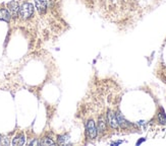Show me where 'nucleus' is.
I'll return each mask as SVG.
<instances>
[{
    "instance_id": "obj_8",
    "label": "nucleus",
    "mask_w": 166,
    "mask_h": 146,
    "mask_svg": "<svg viewBox=\"0 0 166 146\" xmlns=\"http://www.w3.org/2000/svg\"><path fill=\"white\" fill-rule=\"evenodd\" d=\"M116 118H117V122H118V125L122 128H127L128 127V123L125 119L124 118V116L121 115L120 112H117L116 113Z\"/></svg>"
},
{
    "instance_id": "obj_3",
    "label": "nucleus",
    "mask_w": 166,
    "mask_h": 146,
    "mask_svg": "<svg viewBox=\"0 0 166 146\" xmlns=\"http://www.w3.org/2000/svg\"><path fill=\"white\" fill-rule=\"evenodd\" d=\"M107 122L110 125V127L116 129V128L119 127L118 122H117V118H116V114H114L112 111H108L107 112Z\"/></svg>"
},
{
    "instance_id": "obj_7",
    "label": "nucleus",
    "mask_w": 166,
    "mask_h": 146,
    "mask_svg": "<svg viewBox=\"0 0 166 146\" xmlns=\"http://www.w3.org/2000/svg\"><path fill=\"white\" fill-rule=\"evenodd\" d=\"M10 18H11V14L8 11V9L1 8V9H0V19L8 22V21H10Z\"/></svg>"
},
{
    "instance_id": "obj_2",
    "label": "nucleus",
    "mask_w": 166,
    "mask_h": 146,
    "mask_svg": "<svg viewBox=\"0 0 166 146\" xmlns=\"http://www.w3.org/2000/svg\"><path fill=\"white\" fill-rule=\"evenodd\" d=\"M86 132H87V135H88L90 139H95L97 137L98 130L94 120H89L87 122V124H86Z\"/></svg>"
},
{
    "instance_id": "obj_11",
    "label": "nucleus",
    "mask_w": 166,
    "mask_h": 146,
    "mask_svg": "<svg viewBox=\"0 0 166 146\" xmlns=\"http://www.w3.org/2000/svg\"><path fill=\"white\" fill-rule=\"evenodd\" d=\"M41 145H54V141L51 140L50 138H43V140L40 142Z\"/></svg>"
},
{
    "instance_id": "obj_5",
    "label": "nucleus",
    "mask_w": 166,
    "mask_h": 146,
    "mask_svg": "<svg viewBox=\"0 0 166 146\" xmlns=\"http://www.w3.org/2000/svg\"><path fill=\"white\" fill-rule=\"evenodd\" d=\"M7 7H8V11L10 12L12 16H17L19 15V3L17 1H11L7 4Z\"/></svg>"
},
{
    "instance_id": "obj_12",
    "label": "nucleus",
    "mask_w": 166,
    "mask_h": 146,
    "mask_svg": "<svg viewBox=\"0 0 166 146\" xmlns=\"http://www.w3.org/2000/svg\"><path fill=\"white\" fill-rule=\"evenodd\" d=\"M68 140H69V136L67 134L59 136V138H58V142H59V144H65Z\"/></svg>"
},
{
    "instance_id": "obj_13",
    "label": "nucleus",
    "mask_w": 166,
    "mask_h": 146,
    "mask_svg": "<svg viewBox=\"0 0 166 146\" xmlns=\"http://www.w3.org/2000/svg\"><path fill=\"white\" fill-rule=\"evenodd\" d=\"M2 139H3V138H2V136H1V135H0V144H2V143H3V142H2Z\"/></svg>"
},
{
    "instance_id": "obj_10",
    "label": "nucleus",
    "mask_w": 166,
    "mask_h": 146,
    "mask_svg": "<svg viewBox=\"0 0 166 146\" xmlns=\"http://www.w3.org/2000/svg\"><path fill=\"white\" fill-rule=\"evenodd\" d=\"M158 120L161 124H166V115L164 113L163 109H160L159 113H158Z\"/></svg>"
},
{
    "instance_id": "obj_1",
    "label": "nucleus",
    "mask_w": 166,
    "mask_h": 146,
    "mask_svg": "<svg viewBox=\"0 0 166 146\" xmlns=\"http://www.w3.org/2000/svg\"><path fill=\"white\" fill-rule=\"evenodd\" d=\"M34 13V5L30 2H25L24 4L19 6V14L21 18L28 19L33 15Z\"/></svg>"
},
{
    "instance_id": "obj_4",
    "label": "nucleus",
    "mask_w": 166,
    "mask_h": 146,
    "mask_svg": "<svg viewBox=\"0 0 166 146\" xmlns=\"http://www.w3.org/2000/svg\"><path fill=\"white\" fill-rule=\"evenodd\" d=\"M35 5L40 14H44L47 10V0H35Z\"/></svg>"
},
{
    "instance_id": "obj_9",
    "label": "nucleus",
    "mask_w": 166,
    "mask_h": 146,
    "mask_svg": "<svg viewBox=\"0 0 166 146\" xmlns=\"http://www.w3.org/2000/svg\"><path fill=\"white\" fill-rule=\"evenodd\" d=\"M25 143V136L23 134L17 135L15 138H13L12 140V144L13 145H23Z\"/></svg>"
},
{
    "instance_id": "obj_6",
    "label": "nucleus",
    "mask_w": 166,
    "mask_h": 146,
    "mask_svg": "<svg viewBox=\"0 0 166 146\" xmlns=\"http://www.w3.org/2000/svg\"><path fill=\"white\" fill-rule=\"evenodd\" d=\"M97 130L99 133H104L106 131V120L104 117H100L98 119V126Z\"/></svg>"
}]
</instances>
